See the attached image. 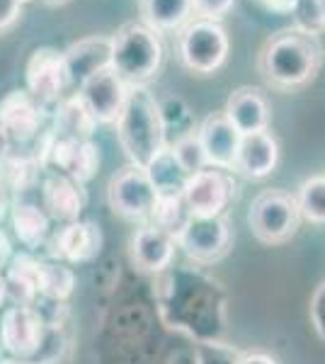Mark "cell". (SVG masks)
I'll return each instance as SVG.
<instances>
[{
    "label": "cell",
    "instance_id": "cell-15",
    "mask_svg": "<svg viewBox=\"0 0 325 364\" xmlns=\"http://www.w3.org/2000/svg\"><path fill=\"white\" fill-rule=\"evenodd\" d=\"M223 112H226L228 122L235 127L240 136L267 132L270 127V102L260 87L243 85L233 90L226 100Z\"/></svg>",
    "mask_w": 325,
    "mask_h": 364
},
{
    "label": "cell",
    "instance_id": "cell-1",
    "mask_svg": "<svg viewBox=\"0 0 325 364\" xmlns=\"http://www.w3.org/2000/svg\"><path fill=\"white\" fill-rule=\"evenodd\" d=\"M325 49L318 32L301 25L275 32L257 54V70L277 90H297L316 80Z\"/></svg>",
    "mask_w": 325,
    "mask_h": 364
},
{
    "label": "cell",
    "instance_id": "cell-32",
    "mask_svg": "<svg viewBox=\"0 0 325 364\" xmlns=\"http://www.w3.org/2000/svg\"><path fill=\"white\" fill-rule=\"evenodd\" d=\"M238 357H240L238 352L216 343V340L199 343V348H197V364H235Z\"/></svg>",
    "mask_w": 325,
    "mask_h": 364
},
{
    "label": "cell",
    "instance_id": "cell-3",
    "mask_svg": "<svg viewBox=\"0 0 325 364\" xmlns=\"http://www.w3.org/2000/svg\"><path fill=\"white\" fill-rule=\"evenodd\" d=\"M112 68L117 75L132 85H149L163 66V39L156 29L141 20L124 22L112 34Z\"/></svg>",
    "mask_w": 325,
    "mask_h": 364
},
{
    "label": "cell",
    "instance_id": "cell-44",
    "mask_svg": "<svg viewBox=\"0 0 325 364\" xmlns=\"http://www.w3.org/2000/svg\"><path fill=\"white\" fill-rule=\"evenodd\" d=\"M22 3H29V0H22Z\"/></svg>",
    "mask_w": 325,
    "mask_h": 364
},
{
    "label": "cell",
    "instance_id": "cell-34",
    "mask_svg": "<svg viewBox=\"0 0 325 364\" xmlns=\"http://www.w3.org/2000/svg\"><path fill=\"white\" fill-rule=\"evenodd\" d=\"M311 323L316 328L318 338L325 340V282L318 287L311 299Z\"/></svg>",
    "mask_w": 325,
    "mask_h": 364
},
{
    "label": "cell",
    "instance_id": "cell-28",
    "mask_svg": "<svg viewBox=\"0 0 325 364\" xmlns=\"http://www.w3.org/2000/svg\"><path fill=\"white\" fill-rule=\"evenodd\" d=\"M39 170H41L39 158L8 156V161L0 166V173H3V178H0V180H5L17 192H25V190H29V187L34 185V182H37Z\"/></svg>",
    "mask_w": 325,
    "mask_h": 364
},
{
    "label": "cell",
    "instance_id": "cell-27",
    "mask_svg": "<svg viewBox=\"0 0 325 364\" xmlns=\"http://www.w3.org/2000/svg\"><path fill=\"white\" fill-rule=\"evenodd\" d=\"M75 274L73 269L61 265V262H46L39 272V294L49 301H66L73 294Z\"/></svg>",
    "mask_w": 325,
    "mask_h": 364
},
{
    "label": "cell",
    "instance_id": "cell-43",
    "mask_svg": "<svg viewBox=\"0 0 325 364\" xmlns=\"http://www.w3.org/2000/svg\"><path fill=\"white\" fill-rule=\"evenodd\" d=\"M0 364H29V362H0Z\"/></svg>",
    "mask_w": 325,
    "mask_h": 364
},
{
    "label": "cell",
    "instance_id": "cell-31",
    "mask_svg": "<svg viewBox=\"0 0 325 364\" xmlns=\"http://www.w3.org/2000/svg\"><path fill=\"white\" fill-rule=\"evenodd\" d=\"M161 114H163L165 134H168L170 129L177 132V139L185 136V134H192V129H190L192 112L182 97H165L161 102Z\"/></svg>",
    "mask_w": 325,
    "mask_h": 364
},
{
    "label": "cell",
    "instance_id": "cell-29",
    "mask_svg": "<svg viewBox=\"0 0 325 364\" xmlns=\"http://www.w3.org/2000/svg\"><path fill=\"white\" fill-rule=\"evenodd\" d=\"M297 204L304 219L313 221V224H325V178H311L301 185Z\"/></svg>",
    "mask_w": 325,
    "mask_h": 364
},
{
    "label": "cell",
    "instance_id": "cell-33",
    "mask_svg": "<svg viewBox=\"0 0 325 364\" xmlns=\"http://www.w3.org/2000/svg\"><path fill=\"white\" fill-rule=\"evenodd\" d=\"M233 5L235 0H192L194 20L221 22L233 10Z\"/></svg>",
    "mask_w": 325,
    "mask_h": 364
},
{
    "label": "cell",
    "instance_id": "cell-18",
    "mask_svg": "<svg viewBox=\"0 0 325 364\" xmlns=\"http://www.w3.org/2000/svg\"><path fill=\"white\" fill-rule=\"evenodd\" d=\"M41 199H44L46 214L58 221H68V224L78 221L85 207L82 185L61 173H49L41 180Z\"/></svg>",
    "mask_w": 325,
    "mask_h": 364
},
{
    "label": "cell",
    "instance_id": "cell-4",
    "mask_svg": "<svg viewBox=\"0 0 325 364\" xmlns=\"http://www.w3.org/2000/svg\"><path fill=\"white\" fill-rule=\"evenodd\" d=\"M228 34L221 22L192 20L177 32V54L182 66L197 75H211L228 58Z\"/></svg>",
    "mask_w": 325,
    "mask_h": 364
},
{
    "label": "cell",
    "instance_id": "cell-23",
    "mask_svg": "<svg viewBox=\"0 0 325 364\" xmlns=\"http://www.w3.org/2000/svg\"><path fill=\"white\" fill-rule=\"evenodd\" d=\"M97 127V122L92 119L90 109L85 107V102L75 92L73 97H63L56 107L54 114V129L51 132L56 136H70V139H90L92 129Z\"/></svg>",
    "mask_w": 325,
    "mask_h": 364
},
{
    "label": "cell",
    "instance_id": "cell-11",
    "mask_svg": "<svg viewBox=\"0 0 325 364\" xmlns=\"http://www.w3.org/2000/svg\"><path fill=\"white\" fill-rule=\"evenodd\" d=\"M127 92L129 85L117 75V70L112 66L97 70L85 83L78 85V95L97 124H114L124 102H127Z\"/></svg>",
    "mask_w": 325,
    "mask_h": 364
},
{
    "label": "cell",
    "instance_id": "cell-14",
    "mask_svg": "<svg viewBox=\"0 0 325 364\" xmlns=\"http://www.w3.org/2000/svg\"><path fill=\"white\" fill-rule=\"evenodd\" d=\"M199 144L204 149L206 163L209 168H221V170H233L235 154H238L240 134L235 132V127L228 122L226 112H211L202 119V124L197 129Z\"/></svg>",
    "mask_w": 325,
    "mask_h": 364
},
{
    "label": "cell",
    "instance_id": "cell-10",
    "mask_svg": "<svg viewBox=\"0 0 325 364\" xmlns=\"http://www.w3.org/2000/svg\"><path fill=\"white\" fill-rule=\"evenodd\" d=\"M194 262H216L228 252L230 231L223 216H192L175 238Z\"/></svg>",
    "mask_w": 325,
    "mask_h": 364
},
{
    "label": "cell",
    "instance_id": "cell-7",
    "mask_svg": "<svg viewBox=\"0 0 325 364\" xmlns=\"http://www.w3.org/2000/svg\"><path fill=\"white\" fill-rule=\"evenodd\" d=\"M25 90L41 107H51L63 100V92L70 87V78L63 61V51L51 46H39L32 51L25 66Z\"/></svg>",
    "mask_w": 325,
    "mask_h": 364
},
{
    "label": "cell",
    "instance_id": "cell-20",
    "mask_svg": "<svg viewBox=\"0 0 325 364\" xmlns=\"http://www.w3.org/2000/svg\"><path fill=\"white\" fill-rule=\"evenodd\" d=\"M141 22L156 29L158 34L180 32L194 20L192 0H139Z\"/></svg>",
    "mask_w": 325,
    "mask_h": 364
},
{
    "label": "cell",
    "instance_id": "cell-40",
    "mask_svg": "<svg viewBox=\"0 0 325 364\" xmlns=\"http://www.w3.org/2000/svg\"><path fill=\"white\" fill-rule=\"evenodd\" d=\"M5 299H8V284H5V277L0 274V306H3Z\"/></svg>",
    "mask_w": 325,
    "mask_h": 364
},
{
    "label": "cell",
    "instance_id": "cell-25",
    "mask_svg": "<svg viewBox=\"0 0 325 364\" xmlns=\"http://www.w3.org/2000/svg\"><path fill=\"white\" fill-rule=\"evenodd\" d=\"M13 228L22 243L29 245V248H37L41 240L49 236V214L41 207H37V204H15Z\"/></svg>",
    "mask_w": 325,
    "mask_h": 364
},
{
    "label": "cell",
    "instance_id": "cell-6",
    "mask_svg": "<svg viewBox=\"0 0 325 364\" xmlns=\"http://www.w3.org/2000/svg\"><path fill=\"white\" fill-rule=\"evenodd\" d=\"M41 168L49 166L54 173L68 175L75 182L85 185L87 180L95 178L100 168V149L90 139H70L56 136L54 132L44 139L39 156Z\"/></svg>",
    "mask_w": 325,
    "mask_h": 364
},
{
    "label": "cell",
    "instance_id": "cell-19",
    "mask_svg": "<svg viewBox=\"0 0 325 364\" xmlns=\"http://www.w3.org/2000/svg\"><path fill=\"white\" fill-rule=\"evenodd\" d=\"M175 243L177 240L165 233L158 226H144L136 231V236L132 240V255L134 262L139 265L144 272H163L170 267L175 255Z\"/></svg>",
    "mask_w": 325,
    "mask_h": 364
},
{
    "label": "cell",
    "instance_id": "cell-37",
    "mask_svg": "<svg viewBox=\"0 0 325 364\" xmlns=\"http://www.w3.org/2000/svg\"><path fill=\"white\" fill-rule=\"evenodd\" d=\"M10 252H13V245H10L8 236H5V233L0 231V267H3L5 262L10 260Z\"/></svg>",
    "mask_w": 325,
    "mask_h": 364
},
{
    "label": "cell",
    "instance_id": "cell-17",
    "mask_svg": "<svg viewBox=\"0 0 325 364\" xmlns=\"http://www.w3.org/2000/svg\"><path fill=\"white\" fill-rule=\"evenodd\" d=\"M277 161H279L277 139L270 132H257V134L240 136L233 170L250 180H262L277 168Z\"/></svg>",
    "mask_w": 325,
    "mask_h": 364
},
{
    "label": "cell",
    "instance_id": "cell-26",
    "mask_svg": "<svg viewBox=\"0 0 325 364\" xmlns=\"http://www.w3.org/2000/svg\"><path fill=\"white\" fill-rule=\"evenodd\" d=\"M190 219H192V211L187 207V202L182 195L158 197L156 207H153V214H151V224L163 228V231L170 233L173 238L180 236V231L187 226Z\"/></svg>",
    "mask_w": 325,
    "mask_h": 364
},
{
    "label": "cell",
    "instance_id": "cell-41",
    "mask_svg": "<svg viewBox=\"0 0 325 364\" xmlns=\"http://www.w3.org/2000/svg\"><path fill=\"white\" fill-rule=\"evenodd\" d=\"M3 180H0V219H3V211H5V195H3Z\"/></svg>",
    "mask_w": 325,
    "mask_h": 364
},
{
    "label": "cell",
    "instance_id": "cell-36",
    "mask_svg": "<svg viewBox=\"0 0 325 364\" xmlns=\"http://www.w3.org/2000/svg\"><path fill=\"white\" fill-rule=\"evenodd\" d=\"M262 8H267L270 13H279V15H289V13H297L301 0H257Z\"/></svg>",
    "mask_w": 325,
    "mask_h": 364
},
{
    "label": "cell",
    "instance_id": "cell-8",
    "mask_svg": "<svg viewBox=\"0 0 325 364\" xmlns=\"http://www.w3.org/2000/svg\"><path fill=\"white\" fill-rule=\"evenodd\" d=\"M238 182L230 175V170L204 168L190 175L182 197L192 216H221L235 199Z\"/></svg>",
    "mask_w": 325,
    "mask_h": 364
},
{
    "label": "cell",
    "instance_id": "cell-24",
    "mask_svg": "<svg viewBox=\"0 0 325 364\" xmlns=\"http://www.w3.org/2000/svg\"><path fill=\"white\" fill-rule=\"evenodd\" d=\"M144 170L149 173V178L153 182V187H156L158 197L182 195V190H185L187 180H190V175H187L185 170H182V166L177 163V158L173 156L170 146H165L161 154H158L149 163V168H144Z\"/></svg>",
    "mask_w": 325,
    "mask_h": 364
},
{
    "label": "cell",
    "instance_id": "cell-21",
    "mask_svg": "<svg viewBox=\"0 0 325 364\" xmlns=\"http://www.w3.org/2000/svg\"><path fill=\"white\" fill-rule=\"evenodd\" d=\"M100 231L90 221H70L56 236V255L66 257L68 262H87L100 252Z\"/></svg>",
    "mask_w": 325,
    "mask_h": 364
},
{
    "label": "cell",
    "instance_id": "cell-30",
    "mask_svg": "<svg viewBox=\"0 0 325 364\" xmlns=\"http://www.w3.org/2000/svg\"><path fill=\"white\" fill-rule=\"evenodd\" d=\"M168 146H170L173 156L177 158V163H180L187 175H194V173H199V170L209 168L206 156H204V149H202V144H199L197 132L185 134V136L175 139V144H168Z\"/></svg>",
    "mask_w": 325,
    "mask_h": 364
},
{
    "label": "cell",
    "instance_id": "cell-12",
    "mask_svg": "<svg viewBox=\"0 0 325 364\" xmlns=\"http://www.w3.org/2000/svg\"><path fill=\"white\" fill-rule=\"evenodd\" d=\"M41 343H44V321L32 306H13L3 314L0 323V345L10 355L32 357L37 355Z\"/></svg>",
    "mask_w": 325,
    "mask_h": 364
},
{
    "label": "cell",
    "instance_id": "cell-22",
    "mask_svg": "<svg viewBox=\"0 0 325 364\" xmlns=\"http://www.w3.org/2000/svg\"><path fill=\"white\" fill-rule=\"evenodd\" d=\"M39 272L41 262L29 255H17L8 267L5 284H8V299H13L15 306H32L39 296Z\"/></svg>",
    "mask_w": 325,
    "mask_h": 364
},
{
    "label": "cell",
    "instance_id": "cell-5",
    "mask_svg": "<svg viewBox=\"0 0 325 364\" xmlns=\"http://www.w3.org/2000/svg\"><path fill=\"white\" fill-rule=\"evenodd\" d=\"M301 211L297 197L284 190H265L252 199L247 224L252 236L267 245L284 243L297 233Z\"/></svg>",
    "mask_w": 325,
    "mask_h": 364
},
{
    "label": "cell",
    "instance_id": "cell-16",
    "mask_svg": "<svg viewBox=\"0 0 325 364\" xmlns=\"http://www.w3.org/2000/svg\"><path fill=\"white\" fill-rule=\"evenodd\" d=\"M63 61H66L70 85L85 83L97 70L112 66V39L105 34H90L85 39H78L63 51Z\"/></svg>",
    "mask_w": 325,
    "mask_h": 364
},
{
    "label": "cell",
    "instance_id": "cell-42",
    "mask_svg": "<svg viewBox=\"0 0 325 364\" xmlns=\"http://www.w3.org/2000/svg\"><path fill=\"white\" fill-rule=\"evenodd\" d=\"M46 3H54V5H61V3H66V0H46Z\"/></svg>",
    "mask_w": 325,
    "mask_h": 364
},
{
    "label": "cell",
    "instance_id": "cell-35",
    "mask_svg": "<svg viewBox=\"0 0 325 364\" xmlns=\"http://www.w3.org/2000/svg\"><path fill=\"white\" fill-rule=\"evenodd\" d=\"M22 0H0V32H8L20 20Z\"/></svg>",
    "mask_w": 325,
    "mask_h": 364
},
{
    "label": "cell",
    "instance_id": "cell-13",
    "mask_svg": "<svg viewBox=\"0 0 325 364\" xmlns=\"http://www.w3.org/2000/svg\"><path fill=\"white\" fill-rule=\"evenodd\" d=\"M44 122V107L27 90H10L0 100V129L13 144L37 139Z\"/></svg>",
    "mask_w": 325,
    "mask_h": 364
},
{
    "label": "cell",
    "instance_id": "cell-39",
    "mask_svg": "<svg viewBox=\"0 0 325 364\" xmlns=\"http://www.w3.org/2000/svg\"><path fill=\"white\" fill-rule=\"evenodd\" d=\"M10 144H13V141L8 139V134L3 132V129H0V166H3L5 161H8V156H10Z\"/></svg>",
    "mask_w": 325,
    "mask_h": 364
},
{
    "label": "cell",
    "instance_id": "cell-38",
    "mask_svg": "<svg viewBox=\"0 0 325 364\" xmlns=\"http://www.w3.org/2000/svg\"><path fill=\"white\" fill-rule=\"evenodd\" d=\"M235 364H277V362L267 355H245V357H238Z\"/></svg>",
    "mask_w": 325,
    "mask_h": 364
},
{
    "label": "cell",
    "instance_id": "cell-2",
    "mask_svg": "<svg viewBox=\"0 0 325 364\" xmlns=\"http://www.w3.org/2000/svg\"><path fill=\"white\" fill-rule=\"evenodd\" d=\"M117 139L122 151L136 168H149V163L168 146L161 102L149 85H132L127 92L119 117H117Z\"/></svg>",
    "mask_w": 325,
    "mask_h": 364
},
{
    "label": "cell",
    "instance_id": "cell-9",
    "mask_svg": "<svg viewBox=\"0 0 325 364\" xmlns=\"http://www.w3.org/2000/svg\"><path fill=\"white\" fill-rule=\"evenodd\" d=\"M107 199L114 214L124 216V219L141 221L151 219L153 207L158 202V192L144 168L129 166L110 180Z\"/></svg>",
    "mask_w": 325,
    "mask_h": 364
}]
</instances>
